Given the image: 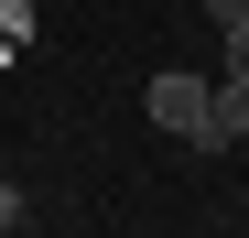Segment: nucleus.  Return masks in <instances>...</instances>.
Returning <instances> with one entry per match:
<instances>
[{
    "label": "nucleus",
    "mask_w": 249,
    "mask_h": 238,
    "mask_svg": "<svg viewBox=\"0 0 249 238\" xmlns=\"http://www.w3.org/2000/svg\"><path fill=\"white\" fill-rule=\"evenodd\" d=\"M141 108H152L174 141H206V76H184V65H174V76H152V98H141Z\"/></svg>",
    "instance_id": "nucleus-1"
},
{
    "label": "nucleus",
    "mask_w": 249,
    "mask_h": 238,
    "mask_svg": "<svg viewBox=\"0 0 249 238\" xmlns=\"http://www.w3.org/2000/svg\"><path fill=\"white\" fill-rule=\"evenodd\" d=\"M217 141H249V76L206 87V152H217Z\"/></svg>",
    "instance_id": "nucleus-2"
},
{
    "label": "nucleus",
    "mask_w": 249,
    "mask_h": 238,
    "mask_svg": "<svg viewBox=\"0 0 249 238\" xmlns=\"http://www.w3.org/2000/svg\"><path fill=\"white\" fill-rule=\"evenodd\" d=\"M228 33V76H249V22H217Z\"/></svg>",
    "instance_id": "nucleus-3"
},
{
    "label": "nucleus",
    "mask_w": 249,
    "mask_h": 238,
    "mask_svg": "<svg viewBox=\"0 0 249 238\" xmlns=\"http://www.w3.org/2000/svg\"><path fill=\"white\" fill-rule=\"evenodd\" d=\"M206 11H217V22H249V0H206Z\"/></svg>",
    "instance_id": "nucleus-4"
}]
</instances>
